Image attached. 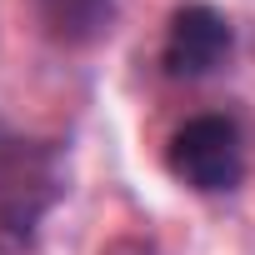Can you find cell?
<instances>
[{"instance_id": "obj_5", "label": "cell", "mask_w": 255, "mask_h": 255, "mask_svg": "<svg viewBox=\"0 0 255 255\" xmlns=\"http://www.w3.org/2000/svg\"><path fill=\"white\" fill-rule=\"evenodd\" d=\"M100 255H155L145 240H115V245H105Z\"/></svg>"}, {"instance_id": "obj_3", "label": "cell", "mask_w": 255, "mask_h": 255, "mask_svg": "<svg viewBox=\"0 0 255 255\" xmlns=\"http://www.w3.org/2000/svg\"><path fill=\"white\" fill-rule=\"evenodd\" d=\"M230 45H235V30H230V20L215 5H180L170 15L160 65L175 80H205V75H215L225 65Z\"/></svg>"}, {"instance_id": "obj_1", "label": "cell", "mask_w": 255, "mask_h": 255, "mask_svg": "<svg viewBox=\"0 0 255 255\" xmlns=\"http://www.w3.org/2000/svg\"><path fill=\"white\" fill-rule=\"evenodd\" d=\"M70 190V155L55 140L0 130V255L35 250L50 210Z\"/></svg>"}, {"instance_id": "obj_4", "label": "cell", "mask_w": 255, "mask_h": 255, "mask_svg": "<svg viewBox=\"0 0 255 255\" xmlns=\"http://www.w3.org/2000/svg\"><path fill=\"white\" fill-rule=\"evenodd\" d=\"M30 15H35V30L50 45L90 50V45H100L115 30L120 5L115 0H30Z\"/></svg>"}, {"instance_id": "obj_2", "label": "cell", "mask_w": 255, "mask_h": 255, "mask_svg": "<svg viewBox=\"0 0 255 255\" xmlns=\"http://www.w3.org/2000/svg\"><path fill=\"white\" fill-rule=\"evenodd\" d=\"M170 175L195 195H225L245 180V140L230 115H190L165 145Z\"/></svg>"}]
</instances>
